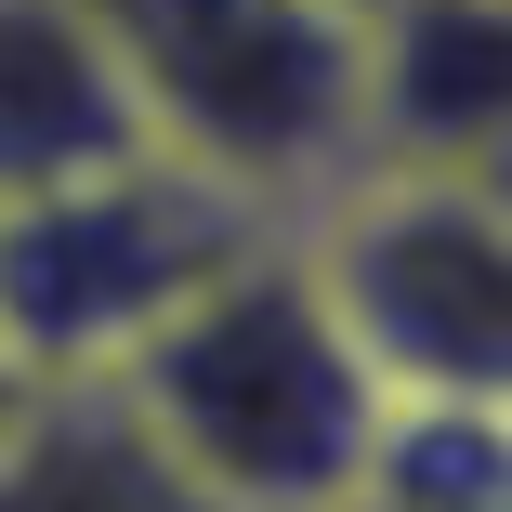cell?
<instances>
[{
  "instance_id": "1",
  "label": "cell",
  "mask_w": 512,
  "mask_h": 512,
  "mask_svg": "<svg viewBox=\"0 0 512 512\" xmlns=\"http://www.w3.org/2000/svg\"><path fill=\"white\" fill-rule=\"evenodd\" d=\"M106 394L211 512H342L355 460L381 434V381H368L355 329L329 316L289 224H263L224 276H197L106 368Z\"/></svg>"
},
{
  "instance_id": "2",
  "label": "cell",
  "mask_w": 512,
  "mask_h": 512,
  "mask_svg": "<svg viewBox=\"0 0 512 512\" xmlns=\"http://www.w3.org/2000/svg\"><path fill=\"white\" fill-rule=\"evenodd\" d=\"M276 211L197 158L145 145L106 171H66L0 197V355L27 381H106L197 276H224Z\"/></svg>"
},
{
  "instance_id": "3",
  "label": "cell",
  "mask_w": 512,
  "mask_h": 512,
  "mask_svg": "<svg viewBox=\"0 0 512 512\" xmlns=\"http://www.w3.org/2000/svg\"><path fill=\"white\" fill-rule=\"evenodd\" d=\"M171 158L263 211H316L355 171V14L329 0H92Z\"/></svg>"
},
{
  "instance_id": "4",
  "label": "cell",
  "mask_w": 512,
  "mask_h": 512,
  "mask_svg": "<svg viewBox=\"0 0 512 512\" xmlns=\"http://www.w3.org/2000/svg\"><path fill=\"white\" fill-rule=\"evenodd\" d=\"M289 237L381 394L512 407V211L473 171L355 158L316 211H289Z\"/></svg>"
},
{
  "instance_id": "5",
  "label": "cell",
  "mask_w": 512,
  "mask_h": 512,
  "mask_svg": "<svg viewBox=\"0 0 512 512\" xmlns=\"http://www.w3.org/2000/svg\"><path fill=\"white\" fill-rule=\"evenodd\" d=\"M512 145V0H381L355 27V158L486 171Z\"/></svg>"
},
{
  "instance_id": "6",
  "label": "cell",
  "mask_w": 512,
  "mask_h": 512,
  "mask_svg": "<svg viewBox=\"0 0 512 512\" xmlns=\"http://www.w3.org/2000/svg\"><path fill=\"white\" fill-rule=\"evenodd\" d=\"M145 145L158 132L132 106L119 40L92 27V0H0V197L145 158Z\"/></svg>"
},
{
  "instance_id": "7",
  "label": "cell",
  "mask_w": 512,
  "mask_h": 512,
  "mask_svg": "<svg viewBox=\"0 0 512 512\" xmlns=\"http://www.w3.org/2000/svg\"><path fill=\"white\" fill-rule=\"evenodd\" d=\"M0 512H211L106 381H40L0 434Z\"/></svg>"
},
{
  "instance_id": "8",
  "label": "cell",
  "mask_w": 512,
  "mask_h": 512,
  "mask_svg": "<svg viewBox=\"0 0 512 512\" xmlns=\"http://www.w3.org/2000/svg\"><path fill=\"white\" fill-rule=\"evenodd\" d=\"M355 499H381V512H512V407L381 394V434L355 460Z\"/></svg>"
},
{
  "instance_id": "9",
  "label": "cell",
  "mask_w": 512,
  "mask_h": 512,
  "mask_svg": "<svg viewBox=\"0 0 512 512\" xmlns=\"http://www.w3.org/2000/svg\"><path fill=\"white\" fill-rule=\"evenodd\" d=\"M27 394H40V381H27L14 355H0V434H14V407H27Z\"/></svg>"
},
{
  "instance_id": "10",
  "label": "cell",
  "mask_w": 512,
  "mask_h": 512,
  "mask_svg": "<svg viewBox=\"0 0 512 512\" xmlns=\"http://www.w3.org/2000/svg\"><path fill=\"white\" fill-rule=\"evenodd\" d=\"M329 14H355V27H368V14H381V0H329Z\"/></svg>"
},
{
  "instance_id": "11",
  "label": "cell",
  "mask_w": 512,
  "mask_h": 512,
  "mask_svg": "<svg viewBox=\"0 0 512 512\" xmlns=\"http://www.w3.org/2000/svg\"><path fill=\"white\" fill-rule=\"evenodd\" d=\"M342 512H381V499H342Z\"/></svg>"
}]
</instances>
